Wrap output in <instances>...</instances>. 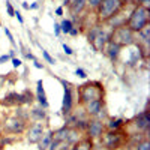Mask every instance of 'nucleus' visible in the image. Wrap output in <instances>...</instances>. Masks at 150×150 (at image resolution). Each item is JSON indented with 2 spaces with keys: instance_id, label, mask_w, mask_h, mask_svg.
<instances>
[{
  "instance_id": "nucleus-12",
  "label": "nucleus",
  "mask_w": 150,
  "mask_h": 150,
  "mask_svg": "<svg viewBox=\"0 0 150 150\" xmlns=\"http://www.w3.org/2000/svg\"><path fill=\"white\" fill-rule=\"evenodd\" d=\"M108 41H110V33H108L107 30L101 29V30L98 32V35L93 38V41L90 42V45L93 47L95 51L101 53L102 50H104V47H105V44H107Z\"/></svg>"
},
{
  "instance_id": "nucleus-48",
  "label": "nucleus",
  "mask_w": 150,
  "mask_h": 150,
  "mask_svg": "<svg viewBox=\"0 0 150 150\" xmlns=\"http://www.w3.org/2000/svg\"><path fill=\"white\" fill-rule=\"evenodd\" d=\"M0 26H2V21H0Z\"/></svg>"
},
{
  "instance_id": "nucleus-26",
  "label": "nucleus",
  "mask_w": 150,
  "mask_h": 150,
  "mask_svg": "<svg viewBox=\"0 0 150 150\" xmlns=\"http://www.w3.org/2000/svg\"><path fill=\"white\" fill-rule=\"evenodd\" d=\"M12 57H15V51L14 50H11V51L8 54H2L0 56V65H3V63H8V62H11Z\"/></svg>"
},
{
  "instance_id": "nucleus-9",
  "label": "nucleus",
  "mask_w": 150,
  "mask_h": 150,
  "mask_svg": "<svg viewBox=\"0 0 150 150\" xmlns=\"http://www.w3.org/2000/svg\"><path fill=\"white\" fill-rule=\"evenodd\" d=\"M59 81L63 84V102H62V114L68 116L74 108V86L69 81L59 78Z\"/></svg>"
},
{
  "instance_id": "nucleus-25",
  "label": "nucleus",
  "mask_w": 150,
  "mask_h": 150,
  "mask_svg": "<svg viewBox=\"0 0 150 150\" xmlns=\"http://www.w3.org/2000/svg\"><path fill=\"white\" fill-rule=\"evenodd\" d=\"M135 150H150V141L147 140V137L135 144Z\"/></svg>"
},
{
  "instance_id": "nucleus-30",
  "label": "nucleus",
  "mask_w": 150,
  "mask_h": 150,
  "mask_svg": "<svg viewBox=\"0 0 150 150\" xmlns=\"http://www.w3.org/2000/svg\"><path fill=\"white\" fill-rule=\"evenodd\" d=\"M75 75H77V77H80V78H83V80L87 78V72H86L83 68H77V69H75Z\"/></svg>"
},
{
  "instance_id": "nucleus-17",
  "label": "nucleus",
  "mask_w": 150,
  "mask_h": 150,
  "mask_svg": "<svg viewBox=\"0 0 150 150\" xmlns=\"http://www.w3.org/2000/svg\"><path fill=\"white\" fill-rule=\"evenodd\" d=\"M102 51H104L111 60H116V59L120 56V53H122V47L117 45V44H114L112 41H108V42L105 44V47H104Z\"/></svg>"
},
{
  "instance_id": "nucleus-44",
  "label": "nucleus",
  "mask_w": 150,
  "mask_h": 150,
  "mask_svg": "<svg viewBox=\"0 0 150 150\" xmlns=\"http://www.w3.org/2000/svg\"><path fill=\"white\" fill-rule=\"evenodd\" d=\"M2 147H6V144H5V141H3L2 134H0V150H2Z\"/></svg>"
},
{
  "instance_id": "nucleus-47",
  "label": "nucleus",
  "mask_w": 150,
  "mask_h": 150,
  "mask_svg": "<svg viewBox=\"0 0 150 150\" xmlns=\"http://www.w3.org/2000/svg\"><path fill=\"white\" fill-rule=\"evenodd\" d=\"M0 134H2V128H0Z\"/></svg>"
},
{
  "instance_id": "nucleus-27",
  "label": "nucleus",
  "mask_w": 150,
  "mask_h": 150,
  "mask_svg": "<svg viewBox=\"0 0 150 150\" xmlns=\"http://www.w3.org/2000/svg\"><path fill=\"white\" fill-rule=\"evenodd\" d=\"M42 57H44V60L47 62V63H50V65H54L56 63V60L53 59V56L50 54L47 50H44V48H42Z\"/></svg>"
},
{
  "instance_id": "nucleus-39",
  "label": "nucleus",
  "mask_w": 150,
  "mask_h": 150,
  "mask_svg": "<svg viewBox=\"0 0 150 150\" xmlns=\"http://www.w3.org/2000/svg\"><path fill=\"white\" fill-rule=\"evenodd\" d=\"M33 66H35V68H38V69H44V65L41 63L39 60H33Z\"/></svg>"
},
{
  "instance_id": "nucleus-6",
  "label": "nucleus",
  "mask_w": 150,
  "mask_h": 150,
  "mask_svg": "<svg viewBox=\"0 0 150 150\" xmlns=\"http://www.w3.org/2000/svg\"><path fill=\"white\" fill-rule=\"evenodd\" d=\"M0 128H2V131L6 132V134L21 135V134L26 132V129H27V122L23 120V119H18V117H15L14 114H12V116H8L2 122Z\"/></svg>"
},
{
  "instance_id": "nucleus-8",
  "label": "nucleus",
  "mask_w": 150,
  "mask_h": 150,
  "mask_svg": "<svg viewBox=\"0 0 150 150\" xmlns=\"http://www.w3.org/2000/svg\"><path fill=\"white\" fill-rule=\"evenodd\" d=\"M149 125H150V117H149L147 110H144L140 114H137L134 119H131L128 123H125V126H132L134 131H135L134 134H147Z\"/></svg>"
},
{
  "instance_id": "nucleus-34",
  "label": "nucleus",
  "mask_w": 150,
  "mask_h": 150,
  "mask_svg": "<svg viewBox=\"0 0 150 150\" xmlns=\"http://www.w3.org/2000/svg\"><path fill=\"white\" fill-rule=\"evenodd\" d=\"M11 63H12V66H14V68H20L23 62H21L20 59H17V57H12V59H11Z\"/></svg>"
},
{
  "instance_id": "nucleus-38",
  "label": "nucleus",
  "mask_w": 150,
  "mask_h": 150,
  "mask_svg": "<svg viewBox=\"0 0 150 150\" xmlns=\"http://www.w3.org/2000/svg\"><path fill=\"white\" fill-rule=\"evenodd\" d=\"M63 6H59V8H56V15L57 17H62V15H63Z\"/></svg>"
},
{
  "instance_id": "nucleus-15",
  "label": "nucleus",
  "mask_w": 150,
  "mask_h": 150,
  "mask_svg": "<svg viewBox=\"0 0 150 150\" xmlns=\"http://www.w3.org/2000/svg\"><path fill=\"white\" fill-rule=\"evenodd\" d=\"M93 146H95V141L89 137H81V138L74 143L68 150H93Z\"/></svg>"
},
{
  "instance_id": "nucleus-28",
  "label": "nucleus",
  "mask_w": 150,
  "mask_h": 150,
  "mask_svg": "<svg viewBox=\"0 0 150 150\" xmlns=\"http://www.w3.org/2000/svg\"><path fill=\"white\" fill-rule=\"evenodd\" d=\"M5 35H6V38L9 39V44L12 45V47H15L17 44H15V39H14V36H12V33H11V30L8 29V27H5Z\"/></svg>"
},
{
  "instance_id": "nucleus-21",
  "label": "nucleus",
  "mask_w": 150,
  "mask_h": 150,
  "mask_svg": "<svg viewBox=\"0 0 150 150\" xmlns=\"http://www.w3.org/2000/svg\"><path fill=\"white\" fill-rule=\"evenodd\" d=\"M69 131H71V126H66V125H63L62 128L53 131V138L57 140V141H66L68 138V135H69Z\"/></svg>"
},
{
  "instance_id": "nucleus-4",
  "label": "nucleus",
  "mask_w": 150,
  "mask_h": 150,
  "mask_svg": "<svg viewBox=\"0 0 150 150\" xmlns=\"http://www.w3.org/2000/svg\"><path fill=\"white\" fill-rule=\"evenodd\" d=\"M129 138V135L126 132V129H116V131H107L101 135L99 143L105 150H119L126 144Z\"/></svg>"
},
{
  "instance_id": "nucleus-14",
  "label": "nucleus",
  "mask_w": 150,
  "mask_h": 150,
  "mask_svg": "<svg viewBox=\"0 0 150 150\" xmlns=\"http://www.w3.org/2000/svg\"><path fill=\"white\" fill-rule=\"evenodd\" d=\"M0 104L5 107H23L21 104V95L17 92H11L8 95H5V98L0 101Z\"/></svg>"
},
{
  "instance_id": "nucleus-1",
  "label": "nucleus",
  "mask_w": 150,
  "mask_h": 150,
  "mask_svg": "<svg viewBox=\"0 0 150 150\" xmlns=\"http://www.w3.org/2000/svg\"><path fill=\"white\" fill-rule=\"evenodd\" d=\"M77 92H78V104L80 105H84L92 101H102V99H105V87L98 80L83 83L81 86L77 87Z\"/></svg>"
},
{
  "instance_id": "nucleus-7",
  "label": "nucleus",
  "mask_w": 150,
  "mask_h": 150,
  "mask_svg": "<svg viewBox=\"0 0 150 150\" xmlns=\"http://www.w3.org/2000/svg\"><path fill=\"white\" fill-rule=\"evenodd\" d=\"M84 107V112L89 119H98V120H102L105 122L108 119L107 114V105H105V99L102 101H92V102H87L83 105Z\"/></svg>"
},
{
  "instance_id": "nucleus-22",
  "label": "nucleus",
  "mask_w": 150,
  "mask_h": 150,
  "mask_svg": "<svg viewBox=\"0 0 150 150\" xmlns=\"http://www.w3.org/2000/svg\"><path fill=\"white\" fill-rule=\"evenodd\" d=\"M20 95H21V104H23V107L24 105H32L35 102V95H33L32 90L26 89V90H23Z\"/></svg>"
},
{
  "instance_id": "nucleus-42",
  "label": "nucleus",
  "mask_w": 150,
  "mask_h": 150,
  "mask_svg": "<svg viewBox=\"0 0 150 150\" xmlns=\"http://www.w3.org/2000/svg\"><path fill=\"white\" fill-rule=\"evenodd\" d=\"M123 5H137V0H122Z\"/></svg>"
},
{
  "instance_id": "nucleus-40",
  "label": "nucleus",
  "mask_w": 150,
  "mask_h": 150,
  "mask_svg": "<svg viewBox=\"0 0 150 150\" xmlns=\"http://www.w3.org/2000/svg\"><path fill=\"white\" fill-rule=\"evenodd\" d=\"M137 5H143V6H147L149 8V3H150V0H137Z\"/></svg>"
},
{
  "instance_id": "nucleus-13",
  "label": "nucleus",
  "mask_w": 150,
  "mask_h": 150,
  "mask_svg": "<svg viewBox=\"0 0 150 150\" xmlns=\"http://www.w3.org/2000/svg\"><path fill=\"white\" fill-rule=\"evenodd\" d=\"M35 101H38L42 108H48L50 104L47 101V95H45V89H44V81L42 80H38L36 81V95H35Z\"/></svg>"
},
{
  "instance_id": "nucleus-18",
  "label": "nucleus",
  "mask_w": 150,
  "mask_h": 150,
  "mask_svg": "<svg viewBox=\"0 0 150 150\" xmlns=\"http://www.w3.org/2000/svg\"><path fill=\"white\" fill-rule=\"evenodd\" d=\"M104 123H105L107 131H116V129H122L125 126V123H126V120H123L120 117H108Z\"/></svg>"
},
{
  "instance_id": "nucleus-19",
  "label": "nucleus",
  "mask_w": 150,
  "mask_h": 150,
  "mask_svg": "<svg viewBox=\"0 0 150 150\" xmlns=\"http://www.w3.org/2000/svg\"><path fill=\"white\" fill-rule=\"evenodd\" d=\"M69 11H71V14L74 17H78L83 11H86L87 8V3H86V0H71V3H69Z\"/></svg>"
},
{
  "instance_id": "nucleus-43",
  "label": "nucleus",
  "mask_w": 150,
  "mask_h": 150,
  "mask_svg": "<svg viewBox=\"0 0 150 150\" xmlns=\"http://www.w3.org/2000/svg\"><path fill=\"white\" fill-rule=\"evenodd\" d=\"M38 8H39V3H38V2H33L32 5H29V11L30 9H38Z\"/></svg>"
},
{
  "instance_id": "nucleus-10",
  "label": "nucleus",
  "mask_w": 150,
  "mask_h": 150,
  "mask_svg": "<svg viewBox=\"0 0 150 150\" xmlns=\"http://www.w3.org/2000/svg\"><path fill=\"white\" fill-rule=\"evenodd\" d=\"M45 129H47V122H33L30 126H27L26 132H24L26 134V140L30 144H38Z\"/></svg>"
},
{
  "instance_id": "nucleus-20",
  "label": "nucleus",
  "mask_w": 150,
  "mask_h": 150,
  "mask_svg": "<svg viewBox=\"0 0 150 150\" xmlns=\"http://www.w3.org/2000/svg\"><path fill=\"white\" fill-rule=\"evenodd\" d=\"M53 141V129H45V132L42 134L41 140L38 141V149L39 150H47L48 146Z\"/></svg>"
},
{
  "instance_id": "nucleus-29",
  "label": "nucleus",
  "mask_w": 150,
  "mask_h": 150,
  "mask_svg": "<svg viewBox=\"0 0 150 150\" xmlns=\"http://www.w3.org/2000/svg\"><path fill=\"white\" fill-rule=\"evenodd\" d=\"M86 3H87V8H90V9H96L98 5L101 3V0H86Z\"/></svg>"
},
{
  "instance_id": "nucleus-16",
  "label": "nucleus",
  "mask_w": 150,
  "mask_h": 150,
  "mask_svg": "<svg viewBox=\"0 0 150 150\" xmlns=\"http://www.w3.org/2000/svg\"><path fill=\"white\" fill-rule=\"evenodd\" d=\"M29 119H30L32 122H47V119H48L47 110L42 108L41 105L32 108V110L29 111Z\"/></svg>"
},
{
  "instance_id": "nucleus-3",
  "label": "nucleus",
  "mask_w": 150,
  "mask_h": 150,
  "mask_svg": "<svg viewBox=\"0 0 150 150\" xmlns=\"http://www.w3.org/2000/svg\"><path fill=\"white\" fill-rule=\"evenodd\" d=\"M123 2L122 0H101V3L98 5L95 9L96 14V23L98 24H104L108 23L114 18L116 15L120 14V11L123 9Z\"/></svg>"
},
{
  "instance_id": "nucleus-31",
  "label": "nucleus",
  "mask_w": 150,
  "mask_h": 150,
  "mask_svg": "<svg viewBox=\"0 0 150 150\" xmlns=\"http://www.w3.org/2000/svg\"><path fill=\"white\" fill-rule=\"evenodd\" d=\"M6 11H8V15L9 17H14L15 15V9H14V6L11 5L9 0H6Z\"/></svg>"
},
{
  "instance_id": "nucleus-36",
  "label": "nucleus",
  "mask_w": 150,
  "mask_h": 150,
  "mask_svg": "<svg viewBox=\"0 0 150 150\" xmlns=\"http://www.w3.org/2000/svg\"><path fill=\"white\" fill-rule=\"evenodd\" d=\"M68 35H71V36H78V35H80V30H78L77 27H75V26H74V27L71 29V32H69Z\"/></svg>"
},
{
  "instance_id": "nucleus-46",
  "label": "nucleus",
  "mask_w": 150,
  "mask_h": 150,
  "mask_svg": "<svg viewBox=\"0 0 150 150\" xmlns=\"http://www.w3.org/2000/svg\"><path fill=\"white\" fill-rule=\"evenodd\" d=\"M23 8L29 11V3H27V2H23Z\"/></svg>"
},
{
  "instance_id": "nucleus-24",
  "label": "nucleus",
  "mask_w": 150,
  "mask_h": 150,
  "mask_svg": "<svg viewBox=\"0 0 150 150\" xmlns=\"http://www.w3.org/2000/svg\"><path fill=\"white\" fill-rule=\"evenodd\" d=\"M14 116L18 117V119H23V120H26L29 122V111L27 110H24L23 107H15V112H14Z\"/></svg>"
},
{
  "instance_id": "nucleus-35",
  "label": "nucleus",
  "mask_w": 150,
  "mask_h": 150,
  "mask_svg": "<svg viewBox=\"0 0 150 150\" xmlns=\"http://www.w3.org/2000/svg\"><path fill=\"white\" fill-rule=\"evenodd\" d=\"M14 17H17V20H18L20 24H24V18H23V15H21L20 11H15V15H14Z\"/></svg>"
},
{
  "instance_id": "nucleus-32",
  "label": "nucleus",
  "mask_w": 150,
  "mask_h": 150,
  "mask_svg": "<svg viewBox=\"0 0 150 150\" xmlns=\"http://www.w3.org/2000/svg\"><path fill=\"white\" fill-rule=\"evenodd\" d=\"M59 146H60V141H57V140H54V138H53L51 144L48 146V149H47V150H59Z\"/></svg>"
},
{
  "instance_id": "nucleus-5",
  "label": "nucleus",
  "mask_w": 150,
  "mask_h": 150,
  "mask_svg": "<svg viewBox=\"0 0 150 150\" xmlns=\"http://www.w3.org/2000/svg\"><path fill=\"white\" fill-rule=\"evenodd\" d=\"M110 41H112L114 44L120 45L122 48L123 47H131L137 42L135 39V33L128 29L125 24H122V26H117V27H112L111 33H110Z\"/></svg>"
},
{
  "instance_id": "nucleus-45",
  "label": "nucleus",
  "mask_w": 150,
  "mask_h": 150,
  "mask_svg": "<svg viewBox=\"0 0 150 150\" xmlns=\"http://www.w3.org/2000/svg\"><path fill=\"white\" fill-rule=\"evenodd\" d=\"M60 2H62V6H69L71 0H60Z\"/></svg>"
},
{
  "instance_id": "nucleus-37",
  "label": "nucleus",
  "mask_w": 150,
  "mask_h": 150,
  "mask_svg": "<svg viewBox=\"0 0 150 150\" xmlns=\"http://www.w3.org/2000/svg\"><path fill=\"white\" fill-rule=\"evenodd\" d=\"M62 32H60V24L59 23H54V35L56 36H59Z\"/></svg>"
},
{
  "instance_id": "nucleus-2",
  "label": "nucleus",
  "mask_w": 150,
  "mask_h": 150,
  "mask_svg": "<svg viewBox=\"0 0 150 150\" xmlns=\"http://www.w3.org/2000/svg\"><path fill=\"white\" fill-rule=\"evenodd\" d=\"M149 21H150V9L147 6H143V5H135L132 12L128 17V20L123 24L128 29H131L134 33H138L144 27L149 26Z\"/></svg>"
},
{
  "instance_id": "nucleus-11",
  "label": "nucleus",
  "mask_w": 150,
  "mask_h": 150,
  "mask_svg": "<svg viewBox=\"0 0 150 150\" xmlns=\"http://www.w3.org/2000/svg\"><path fill=\"white\" fill-rule=\"evenodd\" d=\"M87 137L95 140H99L101 135L105 132V123L102 120H98V119H89V123H87Z\"/></svg>"
},
{
  "instance_id": "nucleus-41",
  "label": "nucleus",
  "mask_w": 150,
  "mask_h": 150,
  "mask_svg": "<svg viewBox=\"0 0 150 150\" xmlns=\"http://www.w3.org/2000/svg\"><path fill=\"white\" fill-rule=\"evenodd\" d=\"M24 53H26V57H27L29 60H32V62H33V60H36V57H35V54H33V53H27V51H24Z\"/></svg>"
},
{
  "instance_id": "nucleus-23",
  "label": "nucleus",
  "mask_w": 150,
  "mask_h": 150,
  "mask_svg": "<svg viewBox=\"0 0 150 150\" xmlns=\"http://www.w3.org/2000/svg\"><path fill=\"white\" fill-rule=\"evenodd\" d=\"M59 24H60V32L65 33V35H68L71 32V29L74 27V23L69 18H63V20H62V23H59Z\"/></svg>"
},
{
  "instance_id": "nucleus-33",
  "label": "nucleus",
  "mask_w": 150,
  "mask_h": 150,
  "mask_svg": "<svg viewBox=\"0 0 150 150\" xmlns=\"http://www.w3.org/2000/svg\"><path fill=\"white\" fill-rule=\"evenodd\" d=\"M62 47H63V53L66 54V56H72L74 54V50L69 47V45H66V44H63V45H62Z\"/></svg>"
}]
</instances>
